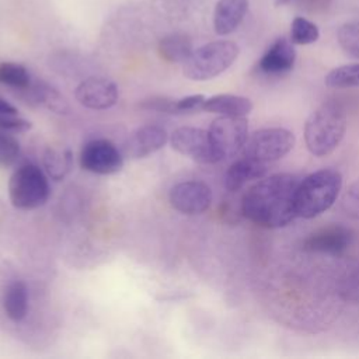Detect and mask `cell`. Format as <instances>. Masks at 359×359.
Masks as SVG:
<instances>
[{
  "mask_svg": "<svg viewBox=\"0 0 359 359\" xmlns=\"http://www.w3.org/2000/svg\"><path fill=\"white\" fill-rule=\"evenodd\" d=\"M299 178L293 174H273L259 178L243 196L241 213L252 223L279 229L296 216V191Z\"/></svg>",
  "mask_w": 359,
  "mask_h": 359,
  "instance_id": "cell-1",
  "label": "cell"
},
{
  "mask_svg": "<svg viewBox=\"0 0 359 359\" xmlns=\"http://www.w3.org/2000/svg\"><path fill=\"white\" fill-rule=\"evenodd\" d=\"M346 132L345 109L334 101H327L316 108L304 125V142L316 157L332 153Z\"/></svg>",
  "mask_w": 359,
  "mask_h": 359,
  "instance_id": "cell-2",
  "label": "cell"
},
{
  "mask_svg": "<svg viewBox=\"0 0 359 359\" xmlns=\"http://www.w3.org/2000/svg\"><path fill=\"white\" fill-rule=\"evenodd\" d=\"M342 188V175L334 168H323L309 174L296 191V213L313 219L328 210Z\"/></svg>",
  "mask_w": 359,
  "mask_h": 359,
  "instance_id": "cell-3",
  "label": "cell"
},
{
  "mask_svg": "<svg viewBox=\"0 0 359 359\" xmlns=\"http://www.w3.org/2000/svg\"><path fill=\"white\" fill-rule=\"evenodd\" d=\"M233 41H213L192 50L184 62V76L194 81H206L226 72L238 56Z\"/></svg>",
  "mask_w": 359,
  "mask_h": 359,
  "instance_id": "cell-4",
  "label": "cell"
},
{
  "mask_svg": "<svg viewBox=\"0 0 359 359\" xmlns=\"http://www.w3.org/2000/svg\"><path fill=\"white\" fill-rule=\"evenodd\" d=\"M50 188L48 177L35 164H22L10 177L8 198L14 208L21 210L36 209L48 201Z\"/></svg>",
  "mask_w": 359,
  "mask_h": 359,
  "instance_id": "cell-5",
  "label": "cell"
},
{
  "mask_svg": "<svg viewBox=\"0 0 359 359\" xmlns=\"http://www.w3.org/2000/svg\"><path fill=\"white\" fill-rule=\"evenodd\" d=\"M294 135L285 128L255 130L244 146V156L259 163H272L285 157L294 146Z\"/></svg>",
  "mask_w": 359,
  "mask_h": 359,
  "instance_id": "cell-6",
  "label": "cell"
},
{
  "mask_svg": "<svg viewBox=\"0 0 359 359\" xmlns=\"http://www.w3.org/2000/svg\"><path fill=\"white\" fill-rule=\"evenodd\" d=\"M212 144L220 160L236 156L247 143L248 122L245 116H224L216 118L209 129Z\"/></svg>",
  "mask_w": 359,
  "mask_h": 359,
  "instance_id": "cell-7",
  "label": "cell"
},
{
  "mask_svg": "<svg viewBox=\"0 0 359 359\" xmlns=\"http://www.w3.org/2000/svg\"><path fill=\"white\" fill-rule=\"evenodd\" d=\"M171 147L182 156L192 158L196 163L213 164L220 161L216 153L209 132L194 126H181L170 136Z\"/></svg>",
  "mask_w": 359,
  "mask_h": 359,
  "instance_id": "cell-8",
  "label": "cell"
},
{
  "mask_svg": "<svg viewBox=\"0 0 359 359\" xmlns=\"http://www.w3.org/2000/svg\"><path fill=\"white\" fill-rule=\"evenodd\" d=\"M80 165L86 171L109 175L122 170L123 157L112 142L107 139H94L87 142L81 149Z\"/></svg>",
  "mask_w": 359,
  "mask_h": 359,
  "instance_id": "cell-9",
  "label": "cell"
},
{
  "mask_svg": "<svg viewBox=\"0 0 359 359\" xmlns=\"http://www.w3.org/2000/svg\"><path fill=\"white\" fill-rule=\"evenodd\" d=\"M170 203L184 215H199L209 209L212 191L202 181H182L171 188Z\"/></svg>",
  "mask_w": 359,
  "mask_h": 359,
  "instance_id": "cell-10",
  "label": "cell"
},
{
  "mask_svg": "<svg viewBox=\"0 0 359 359\" xmlns=\"http://www.w3.org/2000/svg\"><path fill=\"white\" fill-rule=\"evenodd\" d=\"M353 233L341 224H331L309 234L303 241V248L310 252L339 255L352 244Z\"/></svg>",
  "mask_w": 359,
  "mask_h": 359,
  "instance_id": "cell-11",
  "label": "cell"
},
{
  "mask_svg": "<svg viewBox=\"0 0 359 359\" xmlns=\"http://www.w3.org/2000/svg\"><path fill=\"white\" fill-rule=\"evenodd\" d=\"M74 97L86 108L108 109L118 101V87L108 79L88 77L76 87Z\"/></svg>",
  "mask_w": 359,
  "mask_h": 359,
  "instance_id": "cell-12",
  "label": "cell"
},
{
  "mask_svg": "<svg viewBox=\"0 0 359 359\" xmlns=\"http://www.w3.org/2000/svg\"><path fill=\"white\" fill-rule=\"evenodd\" d=\"M168 142V133L158 125L137 128L128 137L123 151L129 158H143L160 150Z\"/></svg>",
  "mask_w": 359,
  "mask_h": 359,
  "instance_id": "cell-13",
  "label": "cell"
},
{
  "mask_svg": "<svg viewBox=\"0 0 359 359\" xmlns=\"http://www.w3.org/2000/svg\"><path fill=\"white\" fill-rule=\"evenodd\" d=\"M296 62V49L293 42L286 38L276 39L262 55L258 62V69L271 76L283 74L293 69Z\"/></svg>",
  "mask_w": 359,
  "mask_h": 359,
  "instance_id": "cell-14",
  "label": "cell"
},
{
  "mask_svg": "<svg viewBox=\"0 0 359 359\" xmlns=\"http://www.w3.org/2000/svg\"><path fill=\"white\" fill-rule=\"evenodd\" d=\"M20 91L24 102L35 107H45L55 114H67L69 104L66 98L45 81H31V84Z\"/></svg>",
  "mask_w": 359,
  "mask_h": 359,
  "instance_id": "cell-15",
  "label": "cell"
},
{
  "mask_svg": "<svg viewBox=\"0 0 359 359\" xmlns=\"http://www.w3.org/2000/svg\"><path fill=\"white\" fill-rule=\"evenodd\" d=\"M248 0H217L213 13V28L217 35H229L241 24Z\"/></svg>",
  "mask_w": 359,
  "mask_h": 359,
  "instance_id": "cell-16",
  "label": "cell"
},
{
  "mask_svg": "<svg viewBox=\"0 0 359 359\" xmlns=\"http://www.w3.org/2000/svg\"><path fill=\"white\" fill-rule=\"evenodd\" d=\"M266 164L255 161L250 157H243L236 160L224 175V187L230 192L241 189L247 182L252 180H259L266 174Z\"/></svg>",
  "mask_w": 359,
  "mask_h": 359,
  "instance_id": "cell-17",
  "label": "cell"
},
{
  "mask_svg": "<svg viewBox=\"0 0 359 359\" xmlns=\"http://www.w3.org/2000/svg\"><path fill=\"white\" fill-rule=\"evenodd\" d=\"M202 109L224 116H245L252 111V102L241 95L217 94L206 98Z\"/></svg>",
  "mask_w": 359,
  "mask_h": 359,
  "instance_id": "cell-18",
  "label": "cell"
},
{
  "mask_svg": "<svg viewBox=\"0 0 359 359\" xmlns=\"http://www.w3.org/2000/svg\"><path fill=\"white\" fill-rule=\"evenodd\" d=\"M192 41L187 34L172 32L158 42L160 56L170 63H184L192 53Z\"/></svg>",
  "mask_w": 359,
  "mask_h": 359,
  "instance_id": "cell-19",
  "label": "cell"
},
{
  "mask_svg": "<svg viewBox=\"0 0 359 359\" xmlns=\"http://www.w3.org/2000/svg\"><path fill=\"white\" fill-rule=\"evenodd\" d=\"M6 316L13 321H21L28 313V287L21 280L11 282L3 296Z\"/></svg>",
  "mask_w": 359,
  "mask_h": 359,
  "instance_id": "cell-20",
  "label": "cell"
},
{
  "mask_svg": "<svg viewBox=\"0 0 359 359\" xmlns=\"http://www.w3.org/2000/svg\"><path fill=\"white\" fill-rule=\"evenodd\" d=\"M42 163L52 180L62 181L73 168V153L67 147L49 146L43 153Z\"/></svg>",
  "mask_w": 359,
  "mask_h": 359,
  "instance_id": "cell-21",
  "label": "cell"
},
{
  "mask_svg": "<svg viewBox=\"0 0 359 359\" xmlns=\"http://www.w3.org/2000/svg\"><path fill=\"white\" fill-rule=\"evenodd\" d=\"M324 81L331 88L359 87V63H349L330 70Z\"/></svg>",
  "mask_w": 359,
  "mask_h": 359,
  "instance_id": "cell-22",
  "label": "cell"
},
{
  "mask_svg": "<svg viewBox=\"0 0 359 359\" xmlns=\"http://www.w3.org/2000/svg\"><path fill=\"white\" fill-rule=\"evenodd\" d=\"M0 83L15 90H22L31 84V76L25 66L14 62L0 63Z\"/></svg>",
  "mask_w": 359,
  "mask_h": 359,
  "instance_id": "cell-23",
  "label": "cell"
},
{
  "mask_svg": "<svg viewBox=\"0 0 359 359\" xmlns=\"http://www.w3.org/2000/svg\"><path fill=\"white\" fill-rule=\"evenodd\" d=\"M320 38L318 27L304 17H296L290 24V41L296 45H309Z\"/></svg>",
  "mask_w": 359,
  "mask_h": 359,
  "instance_id": "cell-24",
  "label": "cell"
},
{
  "mask_svg": "<svg viewBox=\"0 0 359 359\" xmlns=\"http://www.w3.org/2000/svg\"><path fill=\"white\" fill-rule=\"evenodd\" d=\"M337 38L339 46L346 55L359 59V21L342 24L338 29Z\"/></svg>",
  "mask_w": 359,
  "mask_h": 359,
  "instance_id": "cell-25",
  "label": "cell"
},
{
  "mask_svg": "<svg viewBox=\"0 0 359 359\" xmlns=\"http://www.w3.org/2000/svg\"><path fill=\"white\" fill-rule=\"evenodd\" d=\"M21 153L18 140L8 132L0 129V165L11 167L17 163Z\"/></svg>",
  "mask_w": 359,
  "mask_h": 359,
  "instance_id": "cell-26",
  "label": "cell"
},
{
  "mask_svg": "<svg viewBox=\"0 0 359 359\" xmlns=\"http://www.w3.org/2000/svg\"><path fill=\"white\" fill-rule=\"evenodd\" d=\"M341 208L346 216L359 220V180L352 182L344 192Z\"/></svg>",
  "mask_w": 359,
  "mask_h": 359,
  "instance_id": "cell-27",
  "label": "cell"
},
{
  "mask_svg": "<svg viewBox=\"0 0 359 359\" xmlns=\"http://www.w3.org/2000/svg\"><path fill=\"white\" fill-rule=\"evenodd\" d=\"M32 128V123L21 116L17 112L0 114V129L8 133H22Z\"/></svg>",
  "mask_w": 359,
  "mask_h": 359,
  "instance_id": "cell-28",
  "label": "cell"
},
{
  "mask_svg": "<svg viewBox=\"0 0 359 359\" xmlns=\"http://www.w3.org/2000/svg\"><path fill=\"white\" fill-rule=\"evenodd\" d=\"M206 97L202 94H192L175 100V114H191L203 108Z\"/></svg>",
  "mask_w": 359,
  "mask_h": 359,
  "instance_id": "cell-29",
  "label": "cell"
},
{
  "mask_svg": "<svg viewBox=\"0 0 359 359\" xmlns=\"http://www.w3.org/2000/svg\"><path fill=\"white\" fill-rule=\"evenodd\" d=\"M142 108L164 114H175V100L167 97H151L140 104Z\"/></svg>",
  "mask_w": 359,
  "mask_h": 359,
  "instance_id": "cell-30",
  "label": "cell"
},
{
  "mask_svg": "<svg viewBox=\"0 0 359 359\" xmlns=\"http://www.w3.org/2000/svg\"><path fill=\"white\" fill-rule=\"evenodd\" d=\"M300 8L310 11V13H318V11H324L331 0H293Z\"/></svg>",
  "mask_w": 359,
  "mask_h": 359,
  "instance_id": "cell-31",
  "label": "cell"
},
{
  "mask_svg": "<svg viewBox=\"0 0 359 359\" xmlns=\"http://www.w3.org/2000/svg\"><path fill=\"white\" fill-rule=\"evenodd\" d=\"M6 112H17V108L11 105L8 101H6L3 97H0V114Z\"/></svg>",
  "mask_w": 359,
  "mask_h": 359,
  "instance_id": "cell-32",
  "label": "cell"
},
{
  "mask_svg": "<svg viewBox=\"0 0 359 359\" xmlns=\"http://www.w3.org/2000/svg\"><path fill=\"white\" fill-rule=\"evenodd\" d=\"M290 1H293V0H275L276 6H280V4H286V3H290Z\"/></svg>",
  "mask_w": 359,
  "mask_h": 359,
  "instance_id": "cell-33",
  "label": "cell"
}]
</instances>
